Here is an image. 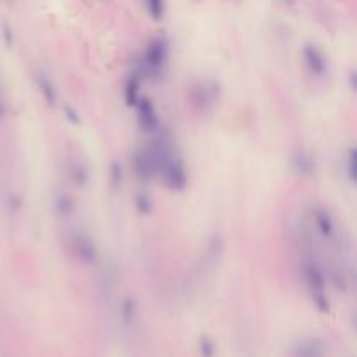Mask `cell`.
<instances>
[{"label": "cell", "mask_w": 357, "mask_h": 357, "mask_svg": "<svg viewBox=\"0 0 357 357\" xmlns=\"http://www.w3.org/2000/svg\"><path fill=\"white\" fill-rule=\"evenodd\" d=\"M168 59V42L164 39H155L148 44L145 54H143L141 64H139L136 75H148V77H157L162 72Z\"/></svg>", "instance_id": "cell-1"}, {"label": "cell", "mask_w": 357, "mask_h": 357, "mask_svg": "<svg viewBox=\"0 0 357 357\" xmlns=\"http://www.w3.org/2000/svg\"><path fill=\"white\" fill-rule=\"evenodd\" d=\"M136 110H138V120H139V126H141L143 131L157 132L159 129H161L157 110H155V106L150 100H147V98L138 100V103H136Z\"/></svg>", "instance_id": "cell-2"}, {"label": "cell", "mask_w": 357, "mask_h": 357, "mask_svg": "<svg viewBox=\"0 0 357 357\" xmlns=\"http://www.w3.org/2000/svg\"><path fill=\"white\" fill-rule=\"evenodd\" d=\"M161 174L164 176L169 188L173 190H183L185 185H187V169H185L183 162H181V159L178 155L161 171Z\"/></svg>", "instance_id": "cell-3"}, {"label": "cell", "mask_w": 357, "mask_h": 357, "mask_svg": "<svg viewBox=\"0 0 357 357\" xmlns=\"http://www.w3.org/2000/svg\"><path fill=\"white\" fill-rule=\"evenodd\" d=\"M303 59L305 64L314 75H324L326 74V58L315 45L307 44L303 47Z\"/></svg>", "instance_id": "cell-4"}, {"label": "cell", "mask_w": 357, "mask_h": 357, "mask_svg": "<svg viewBox=\"0 0 357 357\" xmlns=\"http://www.w3.org/2000/svg\"><path fill=\"white\" fill-rule=\"evenodd\" d=\"M314 225L317 232L321 234V237L324 239H333L335 237V225H333V220L329 216V212L322 207H315L314 209Z\"/></svg>", "instance_id": "cell-5"}, {"label": "cell", "mask_w": 357, "mask_h": 357, "mask_svg": "<svg viewBox=\"0 0 357 357\" xmlns=\"http://www.w3.org/2000/svg\"><path fill=\"white\" fill-rule=\"evenodd\" d=\"M132 164H134V171L141 180H148L152 174L155 173V166H154V161H152L150 154L145 150H138L132 159Z\"/></svg>", "instance_id": "cell-6"}, {"label": "cell", "mask_w": 357, "mask_h": 357, "mask_svg": "<svg viewBox=\"0 0 357 357\" xmlns=\"http://www.w3.org/2000/svg\"><path fill=\"white\" fill-rule=\"evenodd\" d=\"M322 354H324V343L317 338H309L296 348V357H322Z\"/></svg>", "instance_id": "cell-7"}, {"label": "cell", "mask_w": 357, "mask_h": 357, "mask_svg": "<svg viewBox=\"0 0 357 357\" xmlns=\"http://www.w3.org/2000/svg\"><path fill=\"white\" fill-rule=\"evenodd\" d=\"M37 86L40 87V93H42L44 100L51 106H54L56 105V89H54V86H52L51 79L44 74H39L37 75Z\"/></svg>", "instance_id": "cell-8"}, {"label": "cell", "mask_w": 357, "mask_h": 357, "mask_svg": "<svg viewBox=\"0 0 357 357\" xmlns=\"http://www.w3.org/2000/svg\"><path fill=\"white\" fill-rule=\"evenodd\" d=\"M77 251H79V256H81L82 260L89 261V263H93V261L96 260L94 244L91 242L89 237H86V235H77Z\"/></svg>", "instance_id": "cell-9"}, {"label": "cell", "mask_w": 357, "mask_h": 357, "mask_svg": "<svg viewBox=\"0 0 357 357\" xmlns=\"http://www.w3.org/2000/svg\"><path fill=\"white\" fill-rule=\"evenodd\" d=\"M138 94H139V77L134 74L126 84V101H127V105L136 106V103H138Z\"/></svg>", "instance_id": "cell-10"}, {"label": "cell", "mask_w": 357, "mask_h": 357, "mask_svg": "<svg viewBox=\"0 0 357 357\" xmlns=\"http://www.w3.org/2000/svg\"><path fill=\"white\" fill-rule=\"evenodd\" d=\"M147 11L155 21L162 20L164 16V0H145Z\"/></svg>", "instance_id": "cell-11"}, {"label": "cell", "mask_w": 357, "mask_h": 357, "mask_svg": "<svg viewBox=\"0 0 357 357\" xmlns=\"http://www.w3.org/2000/svg\"><path fill=\"white\" fill-rule=\"evenodd\" d=\"M295 166H296V169H298L302 174H307V173H310V171L314 169V162H312V159H310L307 154H298V155H296V159H295Z\"/></svg>", "instance_id": "cell-12"}, {"label": "cell", "mask_w": 357, "mask_h": 357, "mask_svg": "<svg viewBox=\"0 0 357 357\" xmlns=\"http://www.w3.org/2000/svg\"><path fill=\"white\" fill-rule=\"evenodd\" d=\"M56 207H58V211L61 212V215H70L75 207V202L70 195L63 193V195H59L58 200H56Z\"/></svg>", "instance_id": "cell-13"}, {"label": "cell", "mask_w": 357, "mask_h": 357, "mask_svg": "<svg viewBox=\"0 0 357 357\" xmlns=\"http://www.w3.org/2000/svg\"><path fill=\"white\" fill-rule=\"evenodd\" d=\"M72 169H74V180H75V183H81V185H84L86 181H87V168L86 166H82V164H75V166H72Z\"/></svg>", "instance_id": "cell-14"}, {"label": "cell", "mask_w": 357, "mask_h": 357, "mask_svg": "<svg viewBox=\"0 0 357 357\" xmlns=\"http://www.w3.org/2000/svg\"><path fill=\"white\" fill-rule=\"evenodd\" d=\"M200 350H202V357L215 355V345H212L209 338H202V340H200Z\"/></svg>", "instance_id": "cell-15"}, {"label": "cell", "mask_w": 357, "mask_h": 357, "mask_svg": "<svg viewBox=\"0 0 357 357\" xmlns=\"http://www.w3.org/2000/svg\"><path fill=\"white\" fill-rule=\"evenodd\" d=\"M136 206H138L139 212H150L152 209V202L147 195H138L136 197Z\"/></svg>", "instance_id": "cell-16"}, {"label": "cell", "mask_w": 357, "mask_h": 357, "mask_svg": "<svg viewBox=\"0 0 357 357\" xmlns=\"http://www.w3.org/2000/svg\"><path fill=\"white\" fill-rule=\"evenodd\" d=\"M354 169H355V154L354 150H350V154H348V176H350V181H354L355 178Z\"/></svg>", "instance_id": "cell-17"}, {"label": "cell", "mask_w": 357, "mask_h": 357, "mask_svg": "<svg viewBox=\"0 0 357 357\" xmlns=\"http://www.w3.org/2000/svg\"><path fill=\"white\" fill-rule=\"evenodd\" d=\"M64 113H66V117L72 120V122H74V124H79V120H81V119H79V115L74 112V108H72V106H64Z\"/></svg>", "instance_id": "cell-18"}, {"label": "cell", "mask_w": 357, "mask_h": 357, "mask_svg": "<svg viewBox=\"0 0 357 357\" xmlns=\"http://www.w3.org/2000/svg\"><path fill=\"white\" fill-rule=\"evenodd\" d=\"M112 171H113V181H115V183H119V180L122 178V171H120L119 164H113Z\"/></svg>", "instance_id": "cell-19"}, {"label": "cell", "mask_w": 357, "mask_h": 357, "mask_svg": "<svg viewBox=\"0 0 357 357\" xmlns=\"http://www.w3.org/2000/svg\"><path fill=\"white\" fill-rule=\"evenodd\" d=\"M2 115H4V105L0 103V119H2Z\"/></svg>", "instance_id": "cell-20"}]
</instances>
